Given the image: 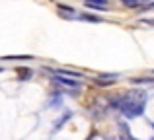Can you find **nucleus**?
Segmentation results:
<instances>
[{"label": "nucleus", "mask_w": 154, "mask_h": 140, "mask_svg": "<svg viewBox=\"0 0 154 140\" xmlns=\"http://www.w3.org/2000/svg\"><path fill=\"white\" fill-rule=\"evenodd\" d=\"M148 101V94L144 90H127L121 91V115L125 119H137L144 115V107Z\"/></svg>", "instance_id": "obj_1"}, {"label": "nucleus", "mask_w": 154, "mask_h": 140, "mask_svg": "<svg viewBox=\"0 0 154 140\" xmlns=\"http://www.w3.org/2000/svg\"><path fill=\"white\" fill-rule=\"evenodd\" d=\"M49 80H51L53 86H59V88H63V90H70V88H82V84H80L76 78H68V76L53 74Z\"/></svg>", "instance_id": "obj_2"}, {"label": "nucleus", "mask_w": 154, "mask_h": 140, "mask_svg": "<svg viewBox=\"0 0 154 140\" xmlns=\"http://www.w3.org/2000/svg\"><path fill=\"white\" fill-rule=\"evenodd\" d=\"M117 78H119L117 74H100V76H96V78H92V82L98 88H107V86H113V84L117 82Z\"/></svg>", "instance_id": "obj_3"}, {"label": "nucleus", "mask_w": 154, "mask_h": 140, "mask_svg": "<svg viewBox=\"0 0 154 140\" xmlns=\"http://www.w3.org/2000/svg\"><path fill=\"white\" fill-rule=\"evenodd\" d=\"M57 8H59L60 18H64V19H76L78 18V16H76V10L72 6H68V4H57Z\"/></svg>", "instance_id": "obj_4"}, {"label": "nucleus", "mask_w": 154, "mask_h": 140, "mask_svg": "<svg viewBox=\"0 0 154 140\" xmlns=\"http://www.w3.org/2000/svg\"><path fill=\"white\" fill-rule=\"evenodd\" d=\"M117 129H119V140H137L131 134V129H129V125L125 121H119V123H117Z\"/></svg>", "instance_id": "obj_5"}, {"label": "nucleus", "mask_w": 154, "mask_h": 140, "mask_svg": "<svg viewBox=\"0 0 154 140\" xmlns=\"http://www.w3.org/2000/svg\"><path fill=\"white\" fill-rule=\"evenodd\" d=\"M16 74H18L20 82H27V80L33 78V70L29 66H16Z\"/></svg>", "instance_id": "obj_6"}, {"label": "nucleus", "mask_w": 154, "mask_h": 140, "mask_svg": "<svg viewBox=\"0 0 154 140\" xmlns=\"http://www.w3.org/2000/svg\"><path fill=\"white\" fill-rule=\"evenodd\" d=\"M80 22H90V23H102V18L100 16H94V14H88V12H82V14H78Z\"/></svg>", "instance_id": "obj_7"}, {"label": "nucleus", "mask_w": 154, "mask_h": 140, "mask_svg": "<svg viewBox=\"0 0 154 140\" xmlns=\"http://www.w3.org/2000/svg\"><path fill=\"white\" fill-rule=\"evenodd\" d=\"M70 117H72V111H68V109H66V111H64V115H63V117H59V119L55 121V127H53V130H59L63 125H66V121H68Z\"/></svg>", "instance_id": "obj_8"}, {"label": "nucleus", "mask_w": 154, "mask_h": 140, "mask_svg": "<svg viewBox=\"0 0 154 140\" xmlns=\"http://www.w3.org/2000/svg\"><path fill=\"white\" fill-rule=\"evenodd\" d=\"M33 55H6L2 57V61H33Z\"/></svg>", "instance_id": "obj_9"}, {"label": "nucleus", "mask_w": 154, "mask_h": 140, "mask_svg": "<svg viewBox=\"0 0 154 140\" xmlns=\"http://www.w3.org/2000/svg\"><path fill=\"white\" fill-rule=\"evenodd\" d=\"M133 84L137 86H144V84H154V78H148V76H140V78H131Z\"/></svg>", "instance_id": "obj_10"}, {"label": "nucleus", "mask_w": 154, "mask_h": 140, "mask_svg": "<svg viewBox=\"0 0 154 140\" xmlns=\"http://www.w3.org/2000/svg\"><path fill=\"white\" fill-rule=\"evenodd\" d=\"M119 2L123 4L125 8H140V6L144 4L143 0H119Z\"/></svg>", "instance_id": "obj_11"}, {"label": "nucleus", "mask_w": 154, "mask_h": 140, "mask_svg": "<svg viewBox=\"0 0 154 140\" xmlns=\"http://www.w3.org/2000/svg\"><path fill=\"white\" fill-rule=\"evenodd\" d=\"M86 4H98V6H107V0H84Z\"/></svg>", "instance_id": "obj_12"}, {"label": "nucleus", "mask_w": 154, "mask_h": 140, "mask_svg": "<svg viewBox=\"0 0 154 140\" xmlns=\"http://www.w3.org/2000/svg\"><path fill=\"white\" fill-rule=\"evenodd\" d=\"M143 23H148V25H152L154 27V19H150V18H144V19H140Z\"/></svg>", "instance_id": "obj_13"}, {"label": "nucleus", "mask_w": 154, "mask_h": 140, "mask_svg": "<svg viewBox=\"0 0 154 140\" xmlns=\"http://www.w3.org/2000/svg\"><path fill=\"white\" fill-rule=\"evenodd\" d=\"M150 127H152V129H154V123H150Z\"/></svg>", "instance_id": "obj_14"}, {"label": "nucleus", "mask_w": 154, "mask_h": 140, "mask_svg": "<svg viewBox=\"0 0 154 140\" xmlns=\"http://www.w3.org/2000/svg\"><path fill=\"white\" fill-rule=\"evenodd\" d=\"M2 70H4V68H2V66H0V72H2Z\"/></svg>", "instance_id": "obj_15"}, {"label": "nucleus", "mask_w": 154, "mask_h": 140, "mask_svg": "<svg viewBox=\"0 0 154 140\" xmlns=\"http://www.w3.org/2000/svg\"><path fill=\"white\" fill-rule=\"evenodd\" d=\"M152 8H154V2H152Z\"/></svg>", "instance_id": "obj_16"}, {"label": "nucleus", "mask_w": 154, "mask_h": 140, "mask_svg": "<svg viewBox=\"0 0 154 140\" xmlns=\"http://www.w3.org/2000/svg\"><path fill=\"white\" fill-rule=\"evenodd\" d=\"M107 140H113V138H107Z\"/></svg>", "instance_id": "obj_17"}, {"label": "nucleus", "mask_w": 154, "mask_h": 140, "mask_svg": "<svg viewBox=\"0 0 154 140\" xmlns=\"http://www.w3.org/2000/svg\"><path fill=\"white\" fill-rule=\"evenodd\" d=\"M150 140H154V138H150Z\"/></svg>", "instance_id": "obj_18"}]
</instances>
